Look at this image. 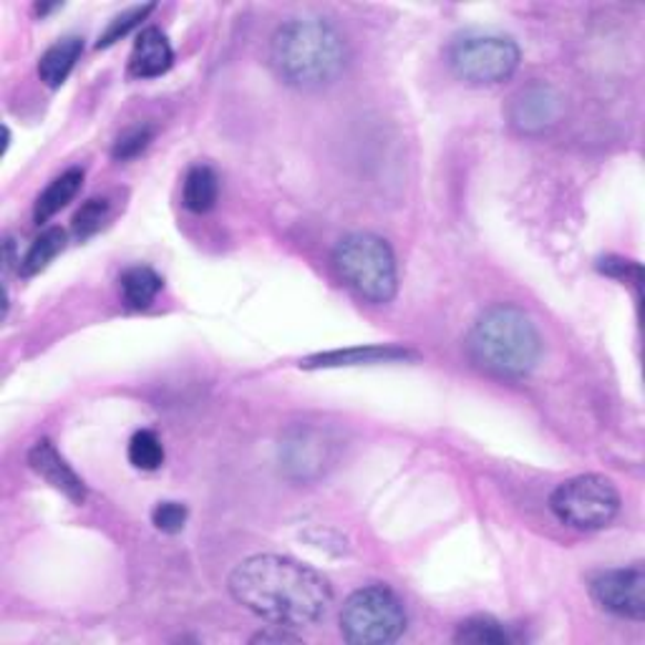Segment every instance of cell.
Segmentation results:
<instances>
[{"label":"cell","mask_w":645,"mask_h":645,"mask_svg":"<svg viewBox=\"0 0 645 645\" xmlns=\"http://www.w3.org/2000/svg\"><path fill=\"white\" fill-rule=\"evenodd\" d=\"M454 641L471 643V645H504V643H510V635H507V631L502 628V623H497L495 617L477 615V617H469V621L459 625Z\"/></svg>","instance_id":"d6986e66"},{"label":"cell","mask_w":645,"mask_h":645,"mask_svg":"<svg viewBox=\"0 0 645 645\" xmlns=\"http://www.w3.org/2000/svg\"><path fill=\"white\" fill-rule=\"evenodd\" d=\"M542 341L538 325L522 308H487L467 335L469 361L497 378H524L538 366Z\"/></svg>","instance_id":"7a4b0ae2"},{"label":"cell","mask_w":645,"mask_h":645,"mask_svg":"<svg viewBox=\"0 0 645 645\" xmlns=\"http://www.w3.org/2000/svg\"><path fill=\"white\" fill-rule=\"evenodd\" d=\"M230 593L245 611L275 628H305L333 603V587L321 572L293 558L256 555L230 575Z\"/></svg>","instance_id":"6da1fadb"},{"label":"cell","mask_w":645,"mask_h":645,"mask_svg":"<svg viewBox=\"0 0 645 645\" xmlns=\"http://www.w3.org/2000/svg\"><path fill=\"white\" fill-rule=\"evenodd\" d=\"M597 270L605 272L615 280H623V283H633L635 290H641V268L638 262L623 260V258H603L597 262Z\"/></svg>","instance_id":"d4e9b609"},{"label":"cell","mask_w":645,"mask_h":645,"mask_svg":"<svg viewBox=\"0 0 645 645\" xmlns=\"http://www.w3.org/2000/svg\"><path fill=\"white\" fill-rule=\"evenodd\" d=\"M406 631L404 603L384 585L361 587L343 603L341 633L356 645L394 643Z\"/></svg>","instance_id":"5b68a950"},{"label":"cell","mask_w":645,"mask_h":645,"mask_svg":"<svg viewBox=\"0 0 645 645\" xmlns=\"http://www.w3.org/2000/svg\"><path fill=\"white\" fill-rule=\"evenodd\" d=\"M29 465L35 475H41L53 489H59L61 495H66L71 502L81 504L86 499L84 479H81L76 471L66 465V459L61 457L49 439H41L33 444L29 451Z\"/></svg>","instance_id":"30bf717a"},{"label":"cell","mask_w":645,"mask_h":645,"mask_svg":"<svg viewBox=\"0 0 645 645\" xmlns=\"http://www.w3.org/2000/svg\"><path fill=\"white\" fill-rule=\"evenodd\" d=\"M106 215H108V202H106V199L94 197V199H89V202L81 205V210L74 215V222H71V227H74L76 238L86 240L94 232L102 230Z\"/></svg>","instance_id":"7402d4cb"},{"label":"cell","mask_w":645,"mask_h":645,"mask_svg":"<svg viewBox=\"0 0 645 645\" xmlns=\"http://www.w3.org/2000/svg\"><path fill=\"white\" fill-rule=\"evenodd\" d=\"M15 262H21V258H15V242L8 238L6 240V272H11L15 268Z\"/></svg>","instance_id":"4316f807"},{"label":"cell","mask_w":645,"mask_h":645,"mask_svg":"<svg viewBox=\"0 0 645 645\" xmlns=\"http://www.w3.org/2000/svg\"><path fill=\"white\" fill-rule=\"evenodd\" d=\"M81 181H84V171L81 169H69V171H63L61 177L53 179L51 185L45 187V193L39 197V202H35V210H33L35 222L41 225L45 220H51L56 212H61L63 207H66L71 199L79 195Z\"/></svg>","instance_id":"2e32d148"},{"label":"cell","mask_w":645,"mask_h":645,"mask_svg":"<svg viewBox=\"0 0 645 645\" xmlns=\"http://www.w3.org/2000/svg\"><path fill=\"white\" fill-rule=\"evenodd\" d=\"M331 459V441L321 429L298 426L280 447V461L295 479H313L321 475Z\"/></svg>","instance_id":"9c48e42d"},{"label":"cell","mask_w":645,"mask_h":645,"mask_svg":"<svg viewBox=\"0 0 645 645\" xmlns=\"http://www.w3.org/2000/svg\"><path fill=\"white\" fill-rule=\"evenodd\" d=\"M270 63L290 86L331 84L345 66V41L321 18H295L272 35Z\"/></svg>","instance_id":"3957f363"},{"label":"cell","mask_w":645,"mask_h":645,"mask_svg":"<svg viewBox=\"0 0 645 645\" xmlns=\"http://www.w3.org/2000/svg\"><path fill=\"white\" fill-rule=\"evenodd\" d=\"M81 53H84V39H79V35H66V39L53 43L39 61V76L43 84L59 89L74 71Z\"/></svg>","instance_id":"4fadbf2b"},{"label":"cell","mask_w":645,"mask_h":645,"mask_svg":"<svg viewBox=\"0 0 645 645\" xmlns=\"http://www.w3.org/2000/svg\"><path fill=\"white\" fill-rule=\"evenodd\" d=\"M152 126H134V129L129 132H124L119 139H116L114 144V159H134V157H139V154L149 147V142H152Z\"/></svg>","instance_id":"603a6c76"},{"label":"cell","mask_w":645,"mask_h":645,"mask_svg":"<svg viewBox=\"0 0 645 645\" xmlns=\"http://www.w3.org/2000/svg\"><path fill=\"white\" fill-rule=\"evenodd\" d=\"M512 124L520 132H542L544 126H550L558 119L560 102L555 91L548 86H530L517 94L512 102Z\"/></svg>","instance_id":"8fae6325"},{"label":"cell","mask_w":645,"mask_h":645,"mask_svg":"<svg viewBox=\"0 0 645 645\" xmlns=\"http://www.w3.org/2000/svg\"><path fill=\"white\" fill-rule=\"evenodd\" d=\"M550 510L575 530H603L621 512V495L611 479L583 475L562 481L550 497Z\"/></svg>","instance_id":"8992f818"},{"label":"cell","mask_w":645,"mask_h":645,"mask_svg":"<svg viewBox=\"0 0 645 645\" xmlns=\"http://www.w3.org/2000/svg\"><path fill=\"white\" fill-rule=\"evenodd\" d=\"M129 461L144 471L159 469L165 461V447H162L159 436L149 429L136 431L129 441Z\"/></svg>","instance_id":"ffe728a7"},{"label":"cell","mask_w":645,"mask_h":645,"mask_svg":"<svg viewBox=\"0 0 645 645\" xmlns=\"http://www.w3.org/2000/svg\"><path fill=\"white\" fill-rule=\"evenodd\" d=\"M152 522L159 532L177 534V532L185 530V524H187V507L179 504V502H162V504L154 507Z\"/></svg>","instance_id":"cb8c5ba5"},{"label":"cell","mask_w":645,"mask_h":645,"mask_svg":"<svg viewBox=\"0 0 645 645\" xmlns=\"http://www.w3.org/2000/svg\"><path fill=\"white\" fill-rule=\"evenodd\" d=\"M217 197H220V179H217L210 167L199 165L187 171L185 187H181V202H185L189 212L197 215L210 212Z\"/></svg>","instance_id":"9a60e30c"},{"label":"cell","mask_w":645,"mask_h":645,"mask_svg":"<svg viewBox=\"0 0 645 645\" xmlns=\"http://www.w3.org/2000/svg\"><path fill=\"white\" fill-rule=\"evenodd\" d=\"M152 11H154V3H147V6L129 8V11H124L122 15H116L114 21L106 25V31L98 35L96 49H108V45H114L116 41H122L124 35H129V31H134L136 25H139Z\"/></svg>","instance_id":"44dd1931"},{"label":"cell","mask_w":645,"mask_h":645,"mask_svg":"<svg viewBox=\"0 0 645 645\" xmlns=\"http://www.w3.org/2000/svg\"><path fill=\"white\" fill-rule=\"evenodd\" d=\"M66 248V232L61 230V227H49V230L41 232L39 238L33 240L31 250L25 252V258L21 260V272L23 278H31V275H39L41 270H45L53 262V258L59 256V252Z\"/></svg>","instance_id":"ac0fdd59"},{"label":"cell","mask_w":645,"mask_h":645,"mask_svg":"<svg viewBox=\"0 0 645 645\" xmlns=\"http://www.w3.org/2000/svg\"><path fill=\"white\" fill-rule=\"evenodd\" d=\"M412 356V353L404 348H396V345H368V348H351V351H333V353H321V356H313L303 361L305 368H335V366H366V363H388V361H404Z\"/></svg>","instance_id":"5bb4252c"},{"label":"cell","mask_w":645,"mask_h":645,"mask_svg":"<svg viewBox=\"0 0 645 645\" xmlns=\"http://www.w3.org/2000/svg\"><path fill=\"white\" fill-rule=\"evenodd\" d=\"M590 595L603 611L643 621L645 617V572L643 568L605 570L590 580Z\"/></svg>","instance_id":"ba28073f"},{"label":"cell","mask_w":645,"mask_h":645,"mask_svg":"<svg viewBox=\"0 0 645 645\" xmlns=\"http://www.w3.org/2000/svg\"><path fill=\"white\" fill-rule=\"evenodd\" d=\"M171 61H175V53H171L167 35L159 29H147L139 33V39L134 43L129 71L136 79H157L167 74L171 69Z\"/></svg>","instance_id":"7c38bea8"},{"label":"cell","mask_w":645,"mask_h":645,"mask_svg":"<svg viewBox=\"0 0 645 645\" xmlns=\"http://www.w3.org/2000/svg\"><path fill=\"white\" fill-rule=\"evenodd\" d=\"M122 298L124 303L134 308V311H142V308H149L154 303V298L159 295V290L165 288V280H162L157 272L147 266H136L129 268L122 275Z\"/></svg>","instance_id":"e0dca14e"},{"label":"cell","mask_w":645,"mask_h":645,"mask_svg":"<svg viewBox=\"0 0 645 645\" xmlns=\"http://www.w3.org/2000/svg\"><path fill=\"white\" fill-rule=\"evenodd\" d=\"M256 643H268V641H295V635H290V633H283V628H280L278 633H260L252 638Z\"/></svg>","instance_id":"484cf974"},{"label":"cell","mask_w":645,"mask_h":645,"mask_svg":"<svg viewBox=\"0 0 645 645\" xmlns=\"http://www.w3.org/2000/svg\"><path fill=\"white\" fill-rule=\"evenodd\" d=\"M447 61L454 74L469 84H502L520 66V49L504 35L469 33L451 41Z\"/></svg>","instance_id":"52a82bcc"},{"label":"cell","mask_w":645,"mask_h":645,"mask_svg":"<svg viewBox=\"0 0 645 645\" xmlns=\"http://www.w3.org/2000/svg\"><path fill=\"white\" fill-rule=\"evenodd\" d=\"M333 266L341 280L363 301L384 305L396 295V258L386 240L371 232L343 238L333 250Z\"/></svg>","instance_id":"277c9868"}]
</instances>
